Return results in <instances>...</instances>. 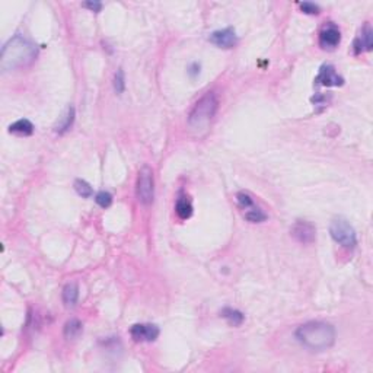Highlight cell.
I'll return each mask as SVG.
<instances>
[{"instance_id":"cell-9","label":"cell","mask_w":373,"mask_h":373,"mask_svg":"<svg viewBox=\"0 0 373 373\" xmlns=\"http://www.w3.org/2000/svg\"><path fill=\"white\" fill-rule=\"evenodd\" d=\"M210 41L215 46H217L219 49H232V47L236 46L238 38H236V34H235L233 28H225V29L215 31L210 35Z\"/></svg>"},{"instance_id":"cell-16","label":"cell","mask_w":373,"mask_h":373,"mask_svg":"<svg viewBox=\"0 0 373 373\" xmlns=\"http://www.w3.org/2000/svg\"><path fill=\"white\" fill-rule=\"evenodd\" d=\"M220 316L225 318L229 324L233 325V326L241 325L242 322H243V319H245L243 313L239 312L238 309H232V308H223V309L220 311Z\"/></svg>"},{"instance_id":"cell-14","label":"cell","mask_w":373,"mask_h":373,"mask_svg":"<svg viewBox=\"0 0 373 373\" xmlns=\"http://www.w3.org/2000/svg\"><path fill=\"white\" fill-rule=\"evenodd\" d=\"M84 331V325L79 319H70L64 325V337L67 340H76L82 334Z\"/></svg>"},{"instance_id":"cell-8","label":"cell","mask_w":373,"mask_h":373,"mask_svg":"<svg viewBox=\"0 0 373 373\" xmlns=\"http://www.w3.org/2000/svg\"><path fill=\"white\" fill-rule=\"evenodd\" d=\"M292 235L296 241H299L301 243H312L316 238V230H315V226L312 223L299 220L292 228Z\"/></svg>"},{"instance_id":"cell-5","label":"cell","mask_w":373,"mask_h":373,"mask_svg":"<svg viewBox=\"0 0 373 373\" xmlns=\"http://www.w3.org/2000/svg\"><path fill=\"white\" fill-rule=\"evenodd\" d=\"M136 194L142 204H150L155 197V181L153 172L149 167H143L139 171L137 184H136Z\"/></svg>"},{"instance_id":"cell-4","label":"cell","mask_w":373,"mask_h":373,"mask_svg":"<svg viewBox=\"0 0 373 373\" xmlns=\"http://www.w3.org/2000/svg\"><path fill=\"white\" fill-rule=\"evenodd\" d=\"M329 233H331V238L344 248L353 250L357 243L356 232L344 217H337L331 222Z\"/></svg>"},{"instance_id":"cell-6","label":"cell","mask_w":373,"mask_h":373,"mask_svg":"<svg viewBox=\"0 0 373 373\" xmlns=\"http://www.w3.org/2000/svg\"><path fill=\"white\" fill-rule=\"evenodd\" d=\"M130 334L137 343H150L159 337V328L153 324H136L130 328Z\"/></svg>"},{"instance_id":"cell-1","label":"cell","mask_w":373,"mask_h":373,"mask_svg":"<svg viewBox=\"0 0 373 373\" xmlns=\"http://www.w3.org/2000/svg\"><path fill=\"white\" fill-rule=\"evenodd\" d=\"M35 44L31 43L29 39H26L25 36L15 35L2 49L0 67L5 72L28 67L29 64H32V61L35 60Z\"/></svg>"},{"instance_id":"cell-24","label":"cell","mask_w":373,"mask_h":373,"mask_svg":"<svg viewBox=\"0 0 373 373\" xmlns=\"http://www.w3.org/2000/svg\"><path fill=\"white\" fill-rule=\"evenodd\" d=\"M84 6L91 9L92 12H101V9H102V3H99V2H86V3H84Z\"/></svg>"},{"instance_id":"cell-3","label":"cell","mask_w":373,"mask_h":373,"mask_svg":"<svg viewBox=\"0 0 373 373\" xmlns=\"http://www.w3.org/2000/svg\"><path fill=\"white\" fill-rule=\"evenodd\" d=\"M217 108H219L217 97L213 92H207L204 97H201L197 101V104L194 105V108L188 115L190 130L198 136L207 133L212 121L216 115Z\"/></svg>"},{"instance_id":"cell-11","label":"cell","mask_w":373,"mask_h":373,"mask_svg":"<svg viewBox=\"0 0 373 373\" xmlns=\"http://www.w3.org/2000/svg\"><path fill=\"white\" fill-rule=\"evenodd\" d=\"M372 28L370 25L366 24L361 29L360 35L357 36L354 39V44H353V50H354V54H361L363 51H370L373 47V41H372Z\"/></svg>"},{"instance_id":"cell-17","label":"cell","mask_w":373,"mask_h":373,"mask_svg":"<svg viewBox=\"0 0 373 373\" xmlns=\"http://www.w3.org/2000/svg\"><path fill=\"white\" fill-rule=\"evenodd\" d=\"M175 210H177V215L181 219H190L191 215H193V204H191V201L187 197H180L177 200Z\"/></svg>"},{"instance_id":"cell-12","label":"cell","mask_w":373,"mask_h":373,"mask_svg":"<svg viewBox=\"0 0 373 373\" xmlns=\"http://www.w3.org/2000/svg\"><path fill=\"white\" fill-rule=\"evenodd\" d=\"M9 133L16 134V136H31L34 133V124L26 118L15 121L13 124L9 126Z\"/></svg>"},{"instance_id":"cell-13","label":"cell","mask_w":373,"mask_h":373,"mask_svg":"<svg viewBox=\"0 0 373 373\" xmlns=\"http://www.w3.org/2000/svg\"><path fill=\"white\" fill-rule=\"evenodd\" d=\"M79 298V287L76 283H69L63 289V302L67 308H73Z\"/></svg>"},{"instance_id":"cell-10","label":"cell","mask_w":373,"mask_h":373,"mask_svg":"<svg viewBox=\"0 0 373 373\" xmlns=\"http://www.w3.org/2000/svg\"><path fill=\"white\" fill-rule=\"evenodd\" d=\"M341 41V34L336 25H328L319 34V46L324 50H334Z\"/></svg>"},{"instance_id":"cell-25","label":"cell","mask_w":373,"mask_h":373,"mask_svg":"<svg viewBox=\"0 0 373 373\" xmlns=\"http://www.w3.org/2000/svg\"><path fill=\"white\" fill-rule=\"evenodd\" d=\"M312 102L315 105H326V97H324V95H315L312 98Z\"/></svg>"},{"instance_id":"cell-2","label":"cell","mask_w":373,"mask_h":373,"mask_svg":"<svg viewBox=\"0 0 373 373\" xmlns=\"http://www.w3.org/2000/svg\"><path fill=\"white\" fill-rule=\"evenodd\" d=\"M295 336L302 346L306 349L322 351L329 349L336 343V328L328 322L322 321H311L301 325Z\"/></svg>"},{"instance_id":"cell-23","label":"cell","mask_w":373,"mask_h":373,"mask_svg":"<svg viewBox=\"0 0 373 373\" xmlns=\"http://www.w3.org/2000/svg\"><path fill=\"white\" fill-rule=\"evenodd\" d=\"M301 9L302 12L306 13V15H318L319 13V6H316L315 3H311V2L301 3Z\"/></svg>"},{"instance_id":"cell-15","label":"cell","mask_w":373,"mask_h":373,"mask_svg":"<svg viewBox=\"0 0 373 373\" xmlns=\"http://www.w3.org/2000/svg\"><path fill=\"white\" fill-rule=\"evenodd\" d=\"M73 121H74V108L70 107V108L66 111V114L61 117L60 121L56 124L54 130H56V133H59V134H63V133H66L67 130H70V127L73 126Z\"/></svg>"},{"instance_id":"cell-18","label":"cell","mask_w":373,"mask_h":373,"mask_svg":"<svg viewBox=\"0 0 373 373\" xmlns=\"http://www.w3.org/2000/svg\"><path fill=\"white\" fill-rule=\"evenodd\" d=\"M245 219H246L248 222H251V223H261V222L267 220V215H265L261 209H258V207L255 205V207H253L251 210L245 212Z\"/></svg>"},{"instance_id":"cell-26","label":"cell","mask_w":373,"mask_h":373,"mask_svg":"<svg viewBox=\"0 0 373 373\" xmlns=\"http://www.w3.org/2000/svg\"><path fill=\"white\" fill-rule=\"evenodd\" d=\"M198 72H200V66H198L197 63H194V66L191 67V72H190V73H191L193 76H195V74H197Z\"/></svg>"},{"instance_id":"cell-20","label":"cell","mask_w":373,"mask_h":373,"mask_svg":"<svg viewBox=\"0 0 373 373\" xmlns=\"http://www.w3.org/2000/svg\"><path fill=\"white\" fill-rule=\"evenodd\" d=\"M236 201H238V205L241 207L242 210H245V212H248V210H251L253 207H255L253 197H251L248 193L236 194Z\"/></svg>"},{"instance_id":"cell-22","label":"cell","mask_w":373,"mask_h":373,"mask_svg":"<svg viewBox=\"0 0 373 373\" xmlns=\"http://www.w3.org/2000/svg\"><path fill=\"white\" fill-rule=\"evenodd\" d=\"M124 88H126V79H124V72L118 69V72L115 73V77H114V89L117 94H122L124 92Z\"/></svg>"},{"instance_id":"cell-21","label":"cell","mask_w":373,"mask_h":373,"mask_svg":"<svg viewBox=\"0 0 373 373\" xmlns=\"http://www.w3.org/2000/svg\"><path fill=\"white\" fill-rule=\"evenodd\" d=\"M95 201L99 207L102 209H108L109 205L112 204V195L107 191H99V193L95 195Z\"/></svg>"},{"instance_id":"cell-7","label":"cell","mask_w":373,"mask_h":373,"mask_svg":"<svg viewBox=\"0 0 373 373\" xmlns=\"http://www.w3.org/2000/svg\"><path fill=\"white\" fill-rule=\"evenodd\" d=\"M315 84L322 85V86H341L344 84V79L338 74L334 66L324 64L319 69L318 76L315 77Z\"/></svg>"},{"instance_id":"cell-19","label":"cell","mask_w":373,"mask_h":373,"mask_svg":"<svg viewBox=\"0 0 373 373\" xmlns=\"http://www.w3.org/2000/svg\"><path fill=\"white\" fill-rule=\"evenodd\" d=\"M74 190H76V193L79 194L80 197H84V198H89V197H92V194H94L92 187L84 180L74 181Z\"/></svg>"}]
</instances>
